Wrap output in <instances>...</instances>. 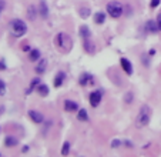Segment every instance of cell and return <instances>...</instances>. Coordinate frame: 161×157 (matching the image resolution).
Listing matches in <instances>:
<instances>
[{
    "label": "cell",
    "mask_w": 161,
    "mask_h": 157,
    "mask_svg": "<svg viewBox=\"0 0 161 157\" xmlns=\"http://www.w3.org/2000/svg\"><path fill=\"white\" fill-rule=\"evenodd\" d=\"M160 3H161V0H151L150 7L151 9H155V7H158V6H160Z\"/></svg>",
    "instance_id": "obj_29"
},
{
    "label": "cell",
    "mask_w": 161,
    "mask_h": 157,
    "mask_svg": "<svg viewBox=\"0 0 161 157\" xmlns=\"http://www.w3.org/2000/svg\"><path fill=\"white\" fill-rule=\"evenodd\" d=\"M157 24H158V29H160V32H161V13L157 16Z\"/></svg>",
    "instance_id": "obj_32"
},
{
    "label": "cell",
    "mask_w": 161,
    "mask_h": 157,
    "mask_svg": "<svg viewBox=\"0 0 161 157\" xmlns=\"http://www.w3.org/2000/svg\"><path fill=\"white\" fill-rule=\"evenodd\" d=\"M93 83H94V77H93V74L87 73V71L81 73V76L79 77V84H80V86H83V87L90 86V84H93Z\"/></svg>",
    "instance_id": "obj_6"
},
{
    "label": "cell",
    "mask_w": 161,
    "mask_h": 157,
    "mask_svg": "<svg viewBox=\"0 0 161 157\" xmlns=\"http://www.w3.org/2000/svg\"><path fill=\"white\" fill-rule=\"evenodd\" d=\"M2 10H3V2L0 0V15H2Z\"/></svg>",
    "instance_id": "obj_33"
},
{
    "label": "cell",
    "mask_w": 161,
    "mask_h": 157,
    "mask_svg": "<svg viewBox=\"0 0 161 157\" xmlns=\"http://www.w3.org/2000/svg\"><path fill=\"white\" fill-rule=\"evenodd\" d=\"M46 69H47V60H46V59H40L37 62V64H36L34 70H36V73H37L39 76H41V74H44V73H46Z\"/></svg>",
    "instance_id": "obj_11"
},
{
    "label": "cell",
    "mask_w": 161,
    "mask_h": 157,
    "mask_svg": "<svg viewBox=\"0 0 161 157\" xmlns=\"http://www.w3.org/2000/svg\"><path fill=\"white\" fill-rule=\"evenodd\" d=\"M121 144H123V142L118 140V138H114V140L111 142V147H113V149H117V147H120Z\"/></svg>",
    "instance_id": "obj_28"
},
{
    "label": "cell",
    "mask_w": 161,
    "mask_h": 157,
    "mask_svg": "<svg viewBox=\"0 0 161 157\" xmlns=\"http://www.w3.org/2000/svg\"><path fill=\"white\" fill-rule=\"evenodd\" d=\"M154 54H155V50L151 49V50H150V56H154Z\"/></svg>",
    "instance_id": "obj_34"
},
{
    "label": "cell",
    "mask_w": 161,
    "mask_h": 157,
    "mask_svg": "<svg viewBox=\"0 0 161 157\" xmlns=\"http://www.w3.org/2000/svg\"><path fill=\"white\" fill-rule=\"evenodd\" d=\"M54 45L60 52L63 53H68L71 49H73V39H71L70 34L64 33V32H60L54 36Z\"/></svg>",
    "instance_id": "obj_1"
},
{
    "label": "cell",
    "mask_w": 161,
    "mask_h": 157,
    "mask_svg": "<svg viewBox=\"0 0 161 157\" xmlns=\"http://www.w3.org/2000/svg\"><path fill=\"white\" fill-rule=\"evenodd\" d=\"M27 17H29V20H31V22H34L36 17H37V9H36L34 4H30V6L27 7Z\"/></svg>",
    "instance_id": "obj_17"
},
{
    "label": "cell",
    "mask_w": 161,
    "mask_h": 157,
    "mask_svg": "<svg viewBox=\"0 0 161 157\" xmlns=\"http://www.w3.org/2000/svg\"><path fill=\"white\" fill-rule=\"evenodd\" d=\"M77 119L80 121H89V113H87L86 108H80L77 112Z\"/></svg>",
    "instance_id": "obj_22"
},
{
    "label": "cell",
    "mask_w": 161,
    "mask_h": 157,
    "mask_svg": "<svg viewBox=\"0 0 161 157\" xmlns=\"http://www.w3.org/2000/svg\"><path fill=\"white\" fill-rule=\"evenodd\" d=\"M63 107H64V110H66V112H68V113L79 112V110H80V106L77 104L76 101H73V100H68V99H66V100H64V103H63Z\"/></svg>",
    "instance_id": "obj_9"
},
{
    "label": "cell",
    "mask_w": 161,
    "mask_h": 157,
    "mask_svg": "<svg viewBox=\"0 0 161 157\" xmlns=\"http://www.w3.org/2000/svg\"><path fill=\"white\" fill-rule=\"evenodd\" d=\"M40 59H41V53H40V50H39V49H31L30 53H29V60L34 63V62H39Z\"/></svg>",
    "instance_id": "obj_18"
},
{
    "label": "cell",
    "mask_w": 161,
    "mask_h": 157,
    "mask_svg": "<svg viewBox=\"0 0 161 157\" xmlns=\"http://www.w3.org/2000/svg\"><path fill=\"white\" fill-rule=\"evenodd\" d=\"M151 119V107L148 104H142L140 107L138 113H137V117H135V126L138 129L146 127L147 124L150 123Z\"/></svg>",
    "instance_id": "obj_2"
},
{
    "label": "cell",
    "mask_w": 161,
    "mask_h": 157,
    "mask_svg": "<svg viewBox=\"0 0 161 157\" xmlns=\"http://www.w3.org/2000/svg\"><path fill=\"white\" fill-rule=\"evenodd\" d=\"M103 94H104L103 90H94V91H91L90 96H89V101H90L91 107H98L100 106L101 100H103Z\"/></svg>",
    "instance_id": "obj_5"
},
{
    "label": "cell",
    "mask_w": 161,
    "mask_h": 157,
    "mask_svg": "<svg viewBox=\"0 0 161 157\" xmlns=\"http://www.w3.org/2000/svg\"><path fill=\"white\" fill-rule=\"evenodd\" d=\"M66 77H67L66 71H63V70L59 71V73L54 76V82H53L54 87L57 89V87H61V86H63V83H64V80H66Z\"/></svg>",
    "instance_id": "obj_10"
},
{
    "label": "cell",
    "mask_w": 161,
    "mask_h": 157,
    "mask_svg": "<svg viewBox=\"0 0 161 157\" xmlns=\"http://www.w3.org/2000/svg\"><path fill=\"white\" fill-rule=\"evenodd\" d=\"M141 62H142V66H144V67H150V57H148V53H142Z\"/></svg>",
    "instance_id": "obj_25"
},
{
    "label": "cell",
    "mask_w": 161,
    "mask_h": 157,
    "mask_svg": "<svg viewBox=\"0 0 161 157\" xmlns=\"http://www.w3.org/2000/svg\"><path fill=\"white\" fill-rule=\"evenodd\" d=\"M6 67H7L6 63H4L3 60H0V70H6Z\"/></svg>",
    "instance_id": "obj_31"
},
{
    "label": "cell",
    "mask_w": 161,
    "mask_h": 157,
    "mask_svg": "<svg viewBox=\"0 0 161 157\" xmlns=\"http://www.w3.org/2000/svg\"><path fill=\"white\" fill-rule=\"evenodd\" d=\"M79 36L83 40H87V39H91V30L87 26H80L79 29Z\"/></svg>",
    "instance_id": "obj_14"
},
{
    "label": "cell",
    "mask_w": 161,
    "mask_h": 157,
    "mask_svg": "<svg viewBox=\"0 0 161 157\" xmlns=\"http://www.w3.org/2000/svg\"><path fill=\"white\" fill-rule=\"evenodd\" d=\"M79 15H80V17H81V19H89V17L91 16L90 7H80L79 9Z\"/></svg>",
    "instance_id": "obj_23"
},
{
    "label": "cell",
    "mask_w": 161,
    "mask_h": 157,
    "mask_svg": "<svg viewBox=\"0 0 161 157\" xmlns=\"http://www.w3.org/2000/svg\"><path fill=\"white\" fill-rule=\"evenodd\" d=\"M0 157H2V154H0Z\"/></svg>",
    "instance_id": "obj_35"
},
{
    "label": "cell",
    "mask_w": 161,
    "mask_h": 157,
    "mask_svg": "<svg viewBox=\"0 0 161 157\" xmlns=\"http://www.w3.org/2000/svg\"><path fill=\"white\" fill-rule=\"evenodd\" d=\"M120 64H121V69L124 70L126 74H127V76L133 74V64H131V62L127 59V57H121V59H120Z\"/></svg>",
    "instance_id": "obj_8"
},
{
    "label": "cell",
    "mask_w": 161,
    "mask_h": 157,
    "mask_svg": "<svg viewBox=\"0 0 161 157\" xmlns=\"http://www.w3.org/2000/svg\"><path fill=\"white\" fill-rule=\"evenodd\" d=\"M27 114H29V119L36 124H41L44 121V116H43L40 112H37V110H29Z\"/></svg>",
    "instance_id": "obj_7"
},
{
    "label": "cell",
    "mask_w": 161,
    "mask_h": 157,
    "mask_svg": "<svg viewBox=\"0 0 161 157\" xmlns=\"http://www.w3.org/2000/svg\"><path fill=\"white\" fill-rule=\"evenodd\" d=\"M6 91H7V87H6V83L0 78V97L6 96Z\"/></svg>",
    "instance_id": "obj_27"
},
{
    "label": "cell",
    "mask_w": 161,
    "mask_h": 157,
    "mask_svg": "<svg viewBox=\"0 0 161 157\" xmlns=\"http://www.w3.org/2000/svg\"><path fill=\"white\" fill-rule=\"evenodd\" d=\"M133 100H134V93H133V91H127V93L124 94V101H126V104H130Z\"/></svg>",
    "instance_id": "obj_26"
},
{
    "label": "cell",
    "mask_w": 161,
    "mask_h": 157,
    "mask_svg": "<svg viewBox=\"0 0 161 157\" xmlns=\"http://www.w3.org/2000/svg\"><path fill=\"white\" fill-rule=\"evenodd\" d=\"M123 144H124V146H128V147H133V146H134V144H133V143H131L130 140H124Z\"/></svg>",
    "instance_id": "obj_30"
},
{
    "label": "cell",
    "mask_w": 161,
    "mask_h": 157,
    "mask_svg": "<svg viewBox=\"0 0 161 157\" xmlns=\"http://www.w3.org/2000/svg\"><path fill=\"white\" fill-rule=\"evenodd\" d=\"M70 149H71L70 142H64V143H63V147H61V156H63V157H67L68 154H70Z\"/></svg>",
    "instance_id": "obj_24"
},
{
    "label": "cell",
    "mask_w": 161,
    "mask_h": 157,
    "mask_svg": "<svg viewBox=\"0 0 161 157\" xmlns=\"http://www.w3.org/2000/svg\"><path fill=\"white\" fill-rule=\"evenodd\" d=\"M39 13H40V17L43 20H46L47 17H49V6H47V3H46V0H41V2H40Z\"/></svg>",
    "instance_id": "obj_13"
},
{
    "label": "cell",
    "mask_w": 161,
    "mask_h": 157,
    "mask_svg": "<svg viewBox=\"0 0 161 157\" xmlns=\"http://www.w3.org/2000/svg\"><path fill=\"white\" fill-rule=\"evenodd\" d=\"M40 83H41V82H40V78H39V77H34L33 80L30 82V86H29V89L26 90V93H27V94H30L34 89H37V86L40 84Z\"/></svg>",
    "instance_id": "obj_21"
},
{
    "label": "cell",
    "mask_w": 161,
    "mask_h": 157,
    "mask_svg": "<svg viewBox=\"0 0 161 157\" xmlns=\"http://www.w3.org/2000/svg\"><path fill=\"white\" fill-rule=\"evenodd\" d=\"M105 9H107V15H109L110 17H113V19H120L121 16H123V11H124L123 4H121L120 2H117V0L109 2L107 6H105Z\"/></svg>",
    "instance_id": "obj_4"
},
{
    "label": "cell",
    "mask_w": 161,
    "mask_h": 157,
    "mask_svg": "<svg viewBox=\"0 0 161 157\" xmlns=\"http://www.w3.org/2000/svg\"><path fill=\"white\" fill-rule=\"evenodd\" d=\"M10 32L11 36L16 39L23 37L27 33V24L26 22H23L22 19H13L10 22Z\"/></svg>",
    "instance_id": "obj_3"
},
{
    "label": "cell",
    "mask_w": 161,
    "mask_h": 157,
    "mask_svg": "<svg viewBox=\"0 0 161 157\" xmlns=\"http://www.w3.org/2000/svg\"><path fill=\"white\" fill-rule=\"evenodd\" d=\"M17 144H19V140L14 136H7L4 138V146L6 147H16Z\"/></svg>",
    "instance_id": "obj_16"
},
{
    "label": "cell",
    "mask_w": 161,
    "mask_h": 157,
    "mask_svg": "<svg viewBox=\"0 0 161 157\" xmlns=\"http://www.w3.org/2000/svg\"><path fill=\"white\" fill-rule=\"evenodd\" d=\"M83 46H84V50H86L87 53H94V50H96V46H94V43L91 41V39H87V40H83Z\"/></svg>",
    "instance_id": "obj_19"
},
{
    "label": "cell",
    "mask_w": 161,
    "mask_h": 157,
    "mask_svg": "<svg viewBox=\"0 0 161 157\" xmlns=\"http://www.w3.org/2000/svg\"><path fill=\"white\" fill-rule=\"evenodd\" d=\"M105 22V13L104 11H97L94 15V23L96 24H103Z\"/></svg>",
    "instance_id": "obj_20"
},
{
    "label": "cell",
    "mask_w": 161,
    "mask_h": 157,
    "mask_svg": "<svg viewBox=\"0 0 161 157\" xmlns=\"http://www.w3.org/2000/svg\"><path fill=\"white\" fill-rule=\"evenodd\" d=\"M146 30L148 32V33H151V34L158 33V32H160V29H158L157 20H148V22L146 23Z\"/></svg>",
    "instance_id": "obj_12"
},
{
    "label": "cell",
    "mask_w": 161,
    "mask_h": 157,
    "mask_svg": "<svg viewBox=\"0 0 161 157\" xmlns=\"http://www.w3.org/2000/svg\"><path fill=\"white\" fill-rule=\"evenodd\" d=\"M37 93L40 94L41 97H46V96H49V93H50L49 86H47L46 83H40V84L37 86Z\"/></svg>",
    "instance_id": "obj_15"
}]
</instances>
